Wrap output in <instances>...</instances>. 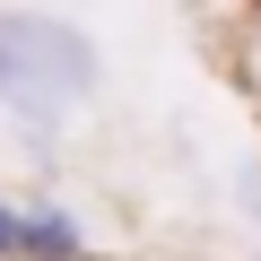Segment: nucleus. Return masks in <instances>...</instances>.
I'll return each mask as SVG.
<instances>
[{
  "instance_id": "obj_1",
  "label": "nucleus",
  "mask_w": 261,
  "mask_h": 261,
  "mask_svg": "<svg viewBox=\"0 0 261 261\" xmlns=\"http://www.w3.org/2000/svg\"><path fill=\"white\" fill-rule=\"evenodd\" d=\"M96 87H105V53L87 27L44 9H0V113L27 140H53Z\"/></svg>"
},
{
  "instance_id": "obj_2",
  "label": "nucleus",
  "mask_w": 261,
  "mask_h": 261,
  "mask_svg": "<svg viewBox=\"0 0 261 261\" xmlns=\"http://www.w3.org/2000/svg\"><path fill=\"white\" fill-rule=\"evenodd\" d=\"M27 261H87L79 218H70V209H53V200H27Z\"/></svg>"
},
{
  "instance_id": "obj_3",
  "label": "nucleus",
  "mask_w": 261,
  "mask_h": 261,
  "mask_svg": "<svg viewBox=\"0 0 261 261\" xmlns=\"http://www.w3.org/2000/svg\"><path fill=\"white\" fill-rule=\"evenodd\" d=\"M0 261H27V200H0Z\"/></svg>"
},
{
  "instance_id": "obj_4",
  "label": "nucleus",
  "mask_w": 261,
  "mask_h": 261,
  "mask_svg": "<svg viewBox=\"0 0 261 261\" xmlns=\"http://www.w3.org/2000/svg\"><path fill=\"white\" fill-rule=\"evenodd\" d=\"M244 218H261V174H244Z\"/></svg>"
},
{
  "instance_id": "obj_5",
  "label": "nucleus",
  "mask_w": 261,
  "mask_h": 261,
  "mask_svg": "<svg viewBox=\"0 0 261 261\" xmlns=\"http://www.w3.org/2000/svg\"><path fill=\"white\" fill-rule=\"evenodd\" d=\"M252 44H261V0H252Z\"/></svg>"
}]
</instances>
